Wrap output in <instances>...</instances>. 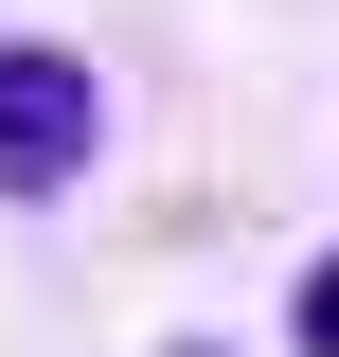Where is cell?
I'll return each mask as SVG.
<instances>
[{
    "instance_id": "7a4b0ae2",
    "label": "cell",
    "mask_w": 339,
    "mask_h": 357,
    "mask_svg": "<svg viewBox=\"0 0 339 357\" xmlns=\"http://www.w3.org/2000/svg\"><path fill=\"white\" fill-rule=\"evenodd\" d=\"M286 340H303V357H339V250H322V268L286 286Z\"/></svg>"
},
{
    "instance_id": "3957f363",
    "label": "cell",
    "mask_w": 339,
    "mask_h": 357,
    "mask_svg": "<svg viewBox=\"0 0 339 357\" xmlns=\"http://www.w3.org/2000/svg\"><path fill=\"white\" fill-rule=\"evenodd\" d=\"M161 357H214V340H161Z\"/></svg>"
},
{
    "instance_id": "6da1fadb",
    "label": "cell",
    "mask_w": 339,
    "mask_h": 357,
    "mask_svg": "<svg viewBox=\"0 0 339 357\" xmlns=\"http://www.w3.org/2000/svg\"><path fill=\"white\" fill-rule=\"evenodd\" d=\"M107 161V72L72 36H0V197H72Z\"/></svg>"
}]
</instances>
